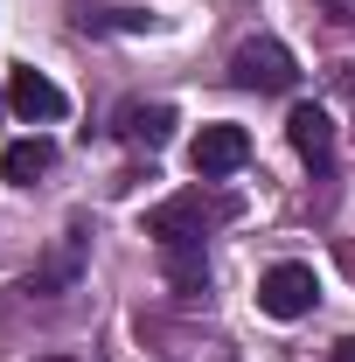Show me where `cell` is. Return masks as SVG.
Returning a JSON list of instances; mask_svg holds the SVG:
<instances>
[{"instance_id": "obj_5", "label": "cell", "mask_w": 355, "mask_h": 362, "mask_svg": "<svg viewBox=\"0 0 355 362\" xmlns=\"http://www.w3.org/2000/svg\"><path fill=\"white\" fill-rule=\"evenodd\" d=\"M7 105H14L28 126H49V119H63V112H70L63 84H49L42 70H14V84H7Z\"/></svg>"}, {"instance_id": "obj_14", "label": "cell", "mask_w": 355, "mask_h": 362, "mask_svg": "<svg viewBox=\"0 0 355 362\" xmlns=\"http://www.w3.org/2000/svg\"><path fill=\"white\" fill-rule=\"evenodd\" d=\"M49 362H70V356H49Z\"/></svg>"}, {"instance_id": "obj_12", "label": "cell", "mask_w": 355, "mask_h": 362, "mask_svg": "<svg viewBox=\"0 0 355 362\" xmlns=\"http://www.w3.org/2000/svg\"><path fill=\"white\" fill-rule=\"evenodd\" d=\"M327 362H355V341H342V349H334V356H327Z\"/></svg>"}, {"instance_id": "obj_2", "label": "cell", "mask_w": 355, "mask_h": 362, "mask_svg": "<svg viewBox=\"0 0 355 362\" xmlns=\"http://www.w3.org/2000/svg\"><path fill=\"white\" fill-rule=\"evenodd\" d=\"M230 77H237L244 90H293L300 84V63H293L286 42L251 35V42H237V56H230Z\"/></svg>"}, {"instance_id": "obj_10", "label": "cell", "mask_w": 355, "mask_h": 362, "mask_svg": "<svg viewBox=\"0 0 355 362\" xmlns=\"http://www.w3.org/2000/svg\"><path fill=\"white\" fill-rule=\"evenodd\" d=\"M161 258H168L175 293H202V286H209V258H202V244H175V251H161Z\"/></svg>"}, {"instance_id": "obj_11", "label": "cell", "mask_w": 355, "mask_h": 362, "mask_svg": "<svg viewBox=\"0 0 355 362\" xmlns=\"http://www.w3.org/2000/svg\"><path fill=\"white\" fill-rule=\"evenodd\" d=\"M320 14H334V21H355V0H313Z\"/></svg>"}, {"instance_id": "obj_9", "label": "cell", "mask_w": 355, "mask_h": 362, "mask_svg": "<svg viewBox=\"0 0 355 362\" xmlns=\"http://www.w3.org/2000/svg\"><path fill=\"white\" fill-rule=\"evenodd\" d=\"M49 168H56V146H49V139H14V146L0 153V175L14 181V188H28V181L49 175Z\"/></svg>"}, {"instance_id": "obj_7", "label": "cell", "mask_w": 355, "mask_h": 362, "mask_svg": "<svg viewBox=\"0 0 355 362\" xmlns=\"http://www.w3.org/2000/svg\"><path fill=\"white\" fill-rule=\"evenodd\" d=\"M77 272H84V230H63V237H56V251L28 272V293H70V286H77Z\"/></svg>"}, {"instance_id": "obj_1", "label": "cell", "mask_w": 355, "mask_h": 362, "mask_svg": "<svg viewBox=\"0 0 355 362\" xmlns=\"http://www.w3.org/2000/svg\"><path fill=\"white\" fill-rule=\"evenodd\" d=\"M223 216H237L230 195H202V188H188V195H175V202L146 209V237H153L161 251H175V244H202V230L223 223Z\"/></svg>"}, {"instance_id": "obj_13", "label": "cell", "mask_w": 355, "mask_h": 362, "mask_svg": "<svg viewBox=\"0 0 355 362\" xmlns=\"http://www.w3.org/2000/svg\"><path fill=\"white\" fill-rule=\"evenodd\" d=\"M342 90H349V98H355V70H342Z\"/></svg>"}, {"instance_id": "obj_4", "label": "cell", "mask_w": 355, "mask_h": 362, "mask_svg": "<svg viewBox=\"0 0 355 362\" xmlns=\"http://www.w3.org/2000/svg\"><path fill=\"white\" fill-rule=\"evenodd\" d=\"M251 160V139H244V126H202V133L188 139V168L202 181H216V175H237Z\"/></svg>"}, {"instance_id": "obj_8", "label": "cell", "mask_w": 355, "mask_h": 362, "mask_svg": "<svg viewBox=\"0 0 355 362\" xmlns=\"http://www.w3.org/2000/svg\"><path fill=\"white\" fill-rule=\"evenodd\" d=\"M119 133L153 153V146H168V133H175V112H168V105H126V112H119Z\"/></svg>"}, {"instance_id": "obj_3", "label": "cell", "mask_w": 355, "mask_h": 362, "mask_svg": "<svg viewBox=\"0 0 355 362\" xmlns=\"http://www.w3.org/2000/svg\"><path fill=\"white\" fill-rule=\"evenodd\" d=\"M313 300H320L313 265H272L265 279H258V307H265L272 320H300V314H313Z\"/></svg>"}, {"instance_id": "obj_6", "label": "cell", "mask_w": 355, "mask_h": 362, "mask_svg": "<svg viewBox=\"0 0 355 362\" xmlns=\"http://www.w3.org/2000/svg\"><path fill=\"white\" fill-rule=\"evenodd\" d=\"M286 139H293V153H300L307 168H327V160H334V119H327L320 105H293Z\"/></svg>"}]
</instances>
